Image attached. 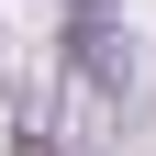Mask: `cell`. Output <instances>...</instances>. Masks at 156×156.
I'll return each instance as SVG.
<instances>
[{
    "label": "cell",
    "instance_id": "obj_1",
    "mask_svg": "<svg viewBox=\"0 0 156 156\" xmlns=\"http://www.w3.org/2000/svg\"><path fill=\"white\" fill-rule=\"evenodd\" d=\"M123 34L101 23V11H78V34H67V89H56V145L67 156H89V145H112V123H123Z\"/></svg>",
    "mask_w": 156,
    "mask_h": 156
}]
</instances>
